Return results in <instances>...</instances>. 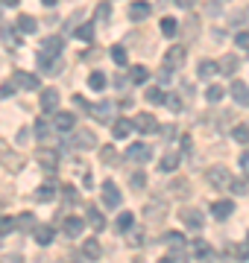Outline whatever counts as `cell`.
I'll return each mask as SVG.
<instances>
[{
  "mask_svg": "<svg viewBox=\"0 0 249 263\" xmlns=\"http://www.w3.org/2000/svg\"><path fill=\"white\" fill-rule=\"evenodd\" d=\"M103 202H106V208H120V202H123L120 190L112 182H103Z\"/></svg>",
  "mask_w": 249,
  "mask_h": 263,
  "instance_id": "5",
  "label": "cell"
},
{
  "mask_svg": "<svg viewBox=\"0 0 249 263\" xmlns=\"http://www.w3.org/2000/svg\"><path fill=\"white\" fill-rule=\"evenodd\" d=\"M135 129V123L132 120H114V126H112V135L117 138V141H123V138H129V132Z\"/></svg>",
  "mask_w": 249,
  "mask_h": 263,
  "instance_id": "20",
  "label": "cell"
},
{
  "mask_svg": "<svg viewBox=\"0 0 249 263\" xmlns=\"http://www.w3.org/2000/svg\"><path fill=\"white\" fill-rule=\"evenodd\" d=\"M129 79H132V82H135V85H144V82H147V79H150V70H147V67H144V64H135V67H132V70H129Z\"/></svg>",
  "mask_w": 249,
  "mask_h": 263,
  "instance_id": "24",
  "label": "cell"
},
{
  "mask_svg": "<svg viewBox=\"0 0 249 263\" xmlns=\"http://www.w3.org/2000/svg\"><path fill=\"white\" fill-rule=\"evenodd\" d=\"M232 138H235L238 143H249V126H244V123L235 126V129H232Z\"/></svg>",
  "mask_w": 249,
  "mask_h": 263,
  "instance_id": "36",
  "label": "cell"
},
{
  "mask_svg": "<svg viewBox=\"0 0 249 263\" xmlns=\"http://www.w3.org/2000/svg\"><path fill=\"white\" fill-rule=\"evenodd\" d=\"M144 214H147V220H161V217H164V205H156V202H150V205L144 208Z\"/></svg>",
  "mask_w": 249,
  "mask_h": 263,
  "instance_id": "30",
  "label": "cell"
},
{
  "mask_svg": "<svg viewBox=\"0 0 249 263\" xmlns=\"http://www.w3.org/2000/svg\"><path fill=\"white\" fill-rule=\"evenodd\" d=\"M241 167H244V173H249V149L241 152Z\"/></svg>",
  "mask_w": 249,
  "mask_h": 263,
  "instance_id": "53",
  "label": "cell"
},
{
  "mask_svg": "<svg viewBox=\"0 0 249 263\" xmlns=\"http://www.w3.org/2000/svg\"><path fill=\"white\" fill-rule=\"evenodd\" d=\"M62 228H65V234H68V237H79V234H82V228H85V223H82V220H76V217H68V220L62 223Z\"/></svg>",
  "mask_w": 249,
  "mask_h": 263,
  "instance_id": "21",
  "label": "cell"
},
{
  "mask_svg": "<svg viewBox=\"0 0 249 263\" xmlns=\"http://www.w3.org/2000/svg\"><path fill=\"white\" fill-rule=\"evenodd\" d=\"M38 164L53 173V170L59 167V152H56V149H38Z\"/></svg>",
  "mask_w": 249,
  "mask_h": 263,
  "instance_id": "11",
  "label": "cell"
},
{
  "mask_svg": "<svg viewBox=\"0 0 249 263\" xmlns=\"http://www.w3.org/2000/svg\"><path fill=\"white\" fill-rule=\"evenodd\" d=\"M15 228H18V220H12V217H0V237L12 234Z\"/></svg>",
  "mask_w": 249,
  "mask_h": 263,
  "instance_id": "31",
  "label": "cell"
},
{
  "mask_svg": "<svg viewBox=\"0 0 249 263\" xmlns=\"http://www.w3.org/2000/svg\"><path fill=\"white\" fill-rule=\"evenodd\" d=\"M73 123H76V117H73L70 111H56V117H53V126H56L59 132H70Z\"/></svg>",
  "mask_w": 249,
  "mask_h": 263,
  "instance_id": "12",
  "label": "cell"
},
{
  "mask_svg": "<svg viewBox=\"0 0 249 263\" xmlns=\"http://www.w3.org/2000/svg\"><path fill=\"white\" fill-rule=\"evenodd\" d=\"M15 26H18V29H21L23 35H29V32H35V29H38V20H35L32 15H18Z\"/></svg>",
  "mask_w": 249,
  "mask_h": 263,
  "instance_id": "18",
  "label": "cell"
},
{
  "mask_svg": "<svg viewBox=\"0 0 249 263\" xmlns=\"http://www.w3.org/2000/svg\"><path fill=\"white\" fill-rule=\"evenodd\" d=\"M12 82H15L18 88H23V91H35V88H38V76H32V73H26V70H18V73L12 76Z\"/></svg>",
  "mask_w": 249,
  "mask_h": 263,
  "instance_id": "8",
  "label": "cell"
},
{
  "mask_svg": "<svg viewBox=\"0 0 249 263\" xmlns=\"http://www.w3.org/2000/svg\"><path fill=\"white\" fill-rule=\"evenodd\" d=\"M176 6H179V9H191V6H194V0H176Z\"/></svg>",
  "mask_w": 249,
  "mask_h": 263,
  "instance_id": "56",
  "label": "cell"
},
{
  "mask_svg": "<svg viewBox=\"0 0 249 263\" xmlns=\"http://www.w3.org/2000/svg\"><path fill=\"white\" fill-rule=\"evenodd\" d=\"M53 196H56V190H53V184H41V187L35 190V199H38V202H50Z\"/></svg>",
  "mask_w": 249,
  "mask_h": 263,
  "instance_id": "29",
  "label": "cell"
},
{
  "mask_svg": "<svg viewBox=\"0 0 249 263\" xmlns=\"http://www.w3.org/2000/svg\"><path fill=\"white\" fill-rule=\"evenodd\" d=\"M76 38H79V41H91V38H94V26H91V23H82V26L76 29Z\"/></svg>",
  "mask_w": 249,
  "mask_h": 263,
  "instance_id": "41",
  "label": "cell"
},
{
  "mask_svg": "<svg viewBox=\"0 0 249 263\" xmlns=\"http://www.w3.org/2000/svg\"><path fill=\"white\" fill-rule=\"evenodd\" d=\"M129 18H132V20H144V18H150V3H147V0H135V3L129 6Z\"/></svg>",
  "mask_w": 249,
  "mask_h": 263,
  "instance_id": "15",
  "label": "cell"
},
{
  "mask_svg": "<svg viewBox=\"0 0 249 263\" xmlns=\"http://www.w3.org/2000/svg\"><path fill=\"white\" fill-rule=\"evenodd\" d=\"M0 6H18V0H0Z\"/></svg>",
  "mask_w": 249,
  "mask_h": 263,
  "instance_id": "57",
  "label": "cell"
},
{
  "mask_svg": "<svg viewBox=\"0 0 249 263\" xmlns=\"http://www.w3.org/2000/svg\"><path fill=\"white\" fill-rule=\"evenodd\" d=\"M170 73H173L170 67H161V73H158V82H161V85H164V82H170Z\"/></svg>",
  "mask_w": 249,
  "mask_h": 263,
  "instance_id": "51",
  "label": "cell"
},
{
  "mask_svg": "<svg viewBox=\"0 0 249 263\" xmlns=\"http://www.w3.org/2000/svg\"><path fill=\"white\" fill-rule=\"evenodd\" d=\"M26 138H29V132H26V129H21V132H18V143H26Z\"/></svg>",
  "mask_w": 249,
  "mask_h": 263,
  "instance_id": "54",
  "label": "cell"
},
{
  "mask_svg": "<svg viewBox=\"0 0 249 263\" xmlns=\"http://www.w3.org/2000/svg\"><path fill=\"white\" fill-rule=\"evenodd\" d=\"M147 100H150L153 105H161V102L167 100V94H164L161 88H150V91H147Z\"/></svg>",
  "mask_w": 249,
  "mask_h": 263,
  "instance_id": "33",
  "label": "cell"
},
{
  "mask_svg": "<svg viewBox=\"0 0 249 263\" xmlns=\"http://www.w3.org/2000/svg\"><path fill=\"white\" fill-rule=\"evenodd\" d=\"M194 255H197L200 261H203V258H211V246H208L205 240H197V243H194Z\"/></svg>",
  "mask_w": 249,
  "mask_h": 263,
  "instance_id": "35",
  "label": "cell"
},
{
  "mask_svg": "<svg viewBox=\"0 0 249 263\" xmlns=\"http://www.w3.org/2000/svg\"><path fill=\"white\" fill-rule=\"evenodd\" d=\"M62 47H65V41H62L59 35L44 38V41H41V53H38V67H44L50 59H56V56L62 53Z\"/></svg>",
  "mask_w": 249,
  "mask_h": 263,
  "instance_id": "1",
  "label": "cell"
},
{
  "mask_svg": "<svg viewBox=\"0 0 249 263\" xmlns=\"http://www.w3.org/2000/svg\"><path fill=\"white\" fill-rule=\"evenodd\" d=\"M41 3H44V6H56V0H41Z\"/></svg>",
  "mask_w": 249,
  "mask_h": 263,
  "instance_id": "58",
  "label": "cell"
},
{
  "mask_svg": "<svg viewBox=\"0 0 249 263\" xmlns=\"http://www.w3.org/2000/svg\"><path fill=\"white\" fill-rule=\"evenodd\" d=\"M235 44H238L241 50H247V53H249V32H238V38H235Z\"/></svg>",
  "mask_w": 249,
  "mask_h": 263,
  "instance_id": "48",
  "label": "cell"
},
{
  "mask_svg": "<svg viewBox=\"0 0 249 263\" xmlns=\"http://www.w3.org/2000/svg\"><path fill=\"white\" fill-rule=\"evenodd\" d=\"M182 64H185V50H182V47H170V50L164 53V67L179 70Z\"/></svg>",
  "mask_w": 249,
  "mask_h": 263,
  "instance_id": "6",
  "label": "cell"
},
{
  "mask_svg": "<svg viewBox=\"0 0 249 263\" xmlns=\"http://www.w3.org/2000/svg\"><path fill=\"white\" fill-rule=\"evenodd\" d=\"M164 105H167L170 111H182V100H179L176 94H167V100H164Z\"/></svg>",
  "mask_w": 249,
  "mask_h": 263,
  "instance_id": "42",
  "label": "cell"
},
{
  "mask_svg": "<svg viewBox=\"0 0 249 263\" xmlns=\"http://www.w3.org/2000/svg\"><path fill=\"white\" fill-rule=\"evenodd\" d=\"M21 35H23V32H21L15 23H12V26H3V41H6V47L18 50V47H21Z\"/></svg>",
  "mask_w": 249,
  "mask_h": 263,
  "instance_id": "14",
  "label": "cell"
},
{
  "mask_svg": "<svg viewBox=\"0 0 249 263\" xmlns=\"http://www.w3.org/2000/svg\"><path fill=\"white\" fill-rule=\"evenodd\" d=\"M211 214H214V220H229V217L235 214V205H232L229 199H220V202L211 205Z\"/></svg>",
  "mask_w": 249,
  "mask_h": 263,
  "instance_id": "13",
  "label": "cell"
},
{
  "mask_svg": "<svg viewBox=\"0 0 249 263\" xmlns=\"http://www.w3.org/2000/svg\"><path fill=\"white\" fill-rule=\"evenodd\" d=\"M100 158H103V164H114V161H117V152H114V146H106V149L100 152Z\"/></svg>",
  "mask_w": 249,
  "mask_h": 263,
  "instance_id": "43",
  "label": "cell"
},
{
  "mask_svg": "<svg viewBox=\"0 0 249 263\" xmlns=\"http://www.w3.org/2000/svg\"><path fill=\"white\" fill-rule=\"evenodd\" d=\"M179 164H182V158H179L176 152H167V155L161 158V170H164V173H173Z\"/></svg>",
  "mask_w": 249,
  "mask_h": 263,
  "instance_id": "26",
  "label": "cell"
},
{
  "mask_svg": "<svg viewBox=\"0 0 249 263\" xmlns=\"http://www.w3.org/2000/svg\"><path fill=\"white\" fill-rule=\"evenodd\" d=\"M179 220H182V225H188V228H203V223H205V217L200 214V211H194V208H185L182 214H179Z\"/></svg>",
  "mask_w": 249,
  "mask_h": 263,
  "instance_id": "7",
  "label": "cell"
},
{
  "mask_svg": "<svg viewBox=\"0 0 249 263\" xmlns=\"http://www.w3.org/2000/svg\"><path fill=\"white\" fill-rule=\"evenodd\" d=\"M18 228H21V231L35 228V217H32V214H21V217H18Z\"/></svg>",
  "mask_w": 249,
  "mask_h": 263,
  "instance_id": "39",
  "label": "cell"
},
{
  "mask_svg": "<svg viewBox=\"0 0 249 263\" xmlns=\"http://www.w3.org/2000/svg\"><path fill=\"white\" fill-rule=\"evenodd\" d=\"M94 18H97V23H106V20L112 18V3H100V6H97V15H94Z\"/></svg>",
  "mask_w": 249,
  "mask_h": 263,
  "instance_id": "32",
  "label": "cell"
},
{
  "mask_svg": "<svg viewBox=\"0 0 249 263\" xmlns=\"http://www.w3.org/2000/svg\"><path fill=\"white\" fill-rule=\"evenodd\" d=\"M0 18H3V12H0Z\"/></svg>",
  "mask_w": 249,
  "mask_h": 263,
  "instance_id": "59",
  "label": "cell"
},
{
  "mask_svg": "<svg viewBox=\"0 0 249 263\" xmlns=\"http://www.w3.org/2000/svg\"><path fill=\"white\" fill-rule=\"evenodd\" d=\"M82 255H85L88 261H97V258L103 255V249H100V243H97L94 237H88V240L82 243Z\"/></svg>",
  "mask_w": 249,
  "mask_h": 263,
  "instance_id": "22",
  "label": "cell"
},
{
  "mask_svg": "<svg viewBox=\"0 0 249 263\" xmlns=\"http://www.w3.org/2000/svg\"><path fill=\"white\" fill-rule=\"evenodd\" d=\"M59 108V91L56 88H44L41 91V111H56Z\"/></svg>",
  "mask_w": 249,
  "mask_h": 263,
  "instance_id": "9",
  "label": "cell"
},
{
  "mask_svg": "<svg viewBox=\"0 0 249 263\" xmlns=\"http://www.w3.org/2000/svg\"><path fill=\"white\" fill-rule=\"evenodd\" d=\"M164 240H167L170 246H182V243H185V237H182L179 231H170V234H164Z\"/></svg>",
  "mask_w": 249,
  "mask_h": 263,
  "instance_id": "46",
  "label": "cell"
},
{
  "mask_svg": "<svg viewBox=\"0 0 249 263\" xmlns=\"http://www.w3.org/2000/svg\"><path fill=\"white\" fill-rule=\"evenodd\" d=\"M73 146H76V149H94V146H97V138H94V132H76V138H73Z\"/></svg>",
  "mask_w": 249,
  "mask_h": 263,
  "instance_id": "16",
  "label": "cell"
},
{
  "mask_svg": "<svg viewBox=\"0 0 249 263\" xmlns=\"http://www.w3.org/2000/svg\"><path fill=\"white\" fill-rule=\"evenodd\" d=\"M179 32V23L173 20V18H161V35H167V38H173Z\"/></svg>",
  "mask_w": 249,
  "mask_h": 263,
  "instance_id": "27",
  "label": "cell"
},
{
  "mask_svg": "<svg viewBox=\"0 0 249 263\" xmlns=\"http://www.w3.org/2000/svg\"><path fill=\"white\" fill-rule=\"evenodd\" d=\"M129 184H132V187H144V184H147L144 173H132V176H129Z\"/></svg>",
  "mask_w": 249,
  "mask_h": 263,
  "instance_id": "47",
  "label": "cell"
},
{
  "mask_svg": "<svg viewBox=\"0 0 249 263\" xmlns=\"http://www.w3.org/2000/svg\"><path fill=\"white\" fill-rule=\"evenodd\" d=\"M35 135L38 138H47V123L44 120H35Z\"/></svg>",
  "mask_w": 249,
  "mask_h": 263,
  "instance_id": "50",
  "label": "cell"
},
{
  "mask_svg": "<svg viewBox=\"0 0 249 263\" xmlns=\"http://www.w3.org/2000/svg\"><path fill=\"white\" fill-rule=\"evenodd\" d=\"M232 97H235V102L238 105H249V88H247V82H232Z\"/></svg>",
  "mask_w": 249,
  "mask_h": 263,
  "instance_id": "17",
  "label": "cell"
},
{
  "mask_svg": "<svg viewBox=\"0 0 249 263\" xmlns=\"http://www.w3.org/2000/svg\"><path fill=\"white\" fill-rule=\"evenodd\" d=\"M126 158L144 164V161H150V146H147V143H132V146L126 149Z\"/></svg>",
  "mask_w": 249,
  "mask_h": 263,
  "instance_id": "10",
  "label": "cell"
},
{
  "mask_svg": "<svg viewBox=\"0 0 249 263\" xmlns=\"http://www.w3.org/2000/svg\"><path fill=\"white\" fill-rule=\"evenodd\" d=\"M88 225H91L94 231H103V228H106V220H103V214H100L97 208H88Z\"/></svg>",
  "mask_w": 249,
  "mask_h": 263,
  "instance_id": "25",
  "label": "cell"
},
{
  "mask_svg": "<svg viewBox=\"0 0 249 263\" xmlns=\"http://www.w3.org/2000/svg\"><path fill=\"white\" fill-rule=\"evenodd\" d=\"M223 97H226V91H223L220 85H211V88L205 91V100H208V102H220Z\"/></svg>",
  "mask_w": 249,
  "mask_h": 263,
  "instance_id": "34",
  "label": "cell"
},
{
  "mask_svg": "<svg viewBox=\"0 0 249 263\" xmlns=\"http://www.w3.org/2000/svg\"><path fill=\"white\" fill-rule=\"evenodd\" d=\"M238 258H241V261H249V243L238 246Z\"/></svg>",
  "mask_w": 249,
  "mask_h": 263,
  "instance_id": "52",
  "label": "cell"
},
{
  "mask_svg": "<svg viewBox=\"0 0 249 263\" xmlns=\"http://www.w3.org/2000/svg\"><path fill=\"white\" fill-rule=\"evenodd\" d=\"M217 70H220V64H217V61H211V59H203V61H200V67H197L200 79H211V76H217Z\"/></svg>",
  "mask_w": 249,
  "mask_h": 263,
  "instance_id": "19",
  "label": "cell"
},
{
  "mask_svg": "<svg viewBox=\"0 0 249 263\" xmlns=\"http://www.w3.org/2000/svg\"><path fill=\"white\" fill-rule=\"evenodd\" d=\"M170 193H173V196H185V193H188V182H173V184H170Z\"/></svg>",
  "mask_w": 249,
  "mask_h": 263,
  "instance_id": "45",
  "label": "cell"
},
{
  "mask_svg": "<svg viewBox=\"0 0 249 263\" xmlns=\"http://www.w3.org/2000/svg\"><path fill=\"white\" fill-rule=\"evenodd\" d=\"M132 243H138V246H141V243H144V234H141V231H132Z\"/></svg>",
  "mask_w": 249,
  "mask_h": 263,
  "instance_id": "55",
  "label": "cell"
},
{
  "mask_svg": "<svg viewBox=\"0 0 249 263\" xmlns=\"http://www.w3.org/2000/svg\"><path fill=\"white\" fill-rule=\"evenodd\" d=\"M132 123H135V129H138L141 135H153V132L158 129V120H156L153 114H147V111H144V114H138Z\"/></svg>",
  "mask_w": 249,
  "mask_h": 263,
  "instance_id": "4",
  "label": "cell"
},
{
  "mask_svg": "<svg viewBox=\"0 0 249 263\" xmlns=\"http://www.w3.org/2000/svg\"><path fill=\"white\" fill-rule=\"evenodd\" d=\"M220 70H223V73H235V70H238V59H235V56L220 59Z\"/></svg>",
  "mask_w": 249,
  "mask_h": 263,
  "instance_id": "38",
  "label": "cell"
},
{
  "mask_svg": "<svg viewBox=\"0 0 249 263\" xmlns=\"http://www.w3.org/2000/svg\"><path fill=\"white\" fill-rule=\"evenodd\" d=\"M88 114L94 120H100V123H112L114 108H112V102H97V105H88Z\"/></svg>",
  "mask_w": 249,
  "mask_h": 263,
  "instance_id": "3",
  "label": "cell"
},
{
  "mask_svg": "<svg viewBox=\"0 0 249 263\" xmlns=\"http://www.w3.org/2000/svg\"><path fill=\"white\" fill-rule=\"evenodd\" d=\"M132 225H135V214H120V217H117V228H120V231H129Z\"/></svg>",
  "mask_w": 249,
  "mask_h": 263,
  "instance_id": "40",
  "label": "cell"
},
{
  "mask_svg": "<svg viewBox=\"0 0 249 263\" xmlns=\"http://www.w3.org/2000/svg\"><path fill=\"white\" fill-rule=\"evenodd\" d=\"M112 59L117 61V64H126V50L117 44V47H112Z\"/></svg>",
  "mask_w": 249,
  "mask_h": 263,
  "instance_id": "44",
  "label": "cell"
},
{
  "mask_svg": "<svg viewBox=\"0 0 249 263\" xmlns=\"http://www.w3.org/2000/svg\"><path fill=\"white\" fill-rule=\"evenodd\" d=\"M205 182L214 190H226V187H232V173H229V167H211L205 173Z\"/></svg>",
  "mask_w": 249,
  "mask_h": 263,
  "instance_id": "2",
  "label": "cell"
},
{
  "mask_svg": "<svg viewBox=\"0 0 249 263\" xmlns=\"http://www.w3.org/2000/svg\"><path fill=\"white\" fill-rule=\"evenodd\" d=\"M35 243L38 246H50L53 243V228L50 225H38L35 228Z\"/></svg>",
  "mask_w": 249,
  "mask_h": 263,
  "instance_id": "23",
  "label": "cell"
},
{
  "mask_svg": "<svg viewBox=\"0 0 249 263\" xmlns=\"http://www.w3.org/2000/svg\"><path fill=\"white\" fill-rule=\"evenodd\" d=\"M15 88H18L15 82H12V85H3V88H0V100H9V97L15 94Z\"/></svg>",
  "mask_w": 249,
  "mask_h": 263,
  "instance_id": "49",
  "label": "cell"
},
{
  "mask_svg": "<svg viewBox=\"0 0 249 263\" xmlns=\"http://www.w3.org/2000/svg\"><path fill=\"white\" fill-rule=\"evenodd\" d=\"M88 88L91 91H103L106 88V73H91L88 76Z\"/></svg>",
  "mask_w": 249,
  "mask_h": 263,
  "instance_id": "28",
  "label": "cell"
},
{
  "mask_svg": "<svg viewBox=\"0 0 249 263\" xmlns=\"http://www.w3.org/2000/svg\"><path fill=\"white\" fill-rule=\"evenodd\" d=\"M232 193H235V196L249 193V182H247V179H232Z\"/></svg>",
  "mask_w": 249,
  "mask_h": 263,
  "instance_id": "37",
  "label": "cell"
}]
</instances>
